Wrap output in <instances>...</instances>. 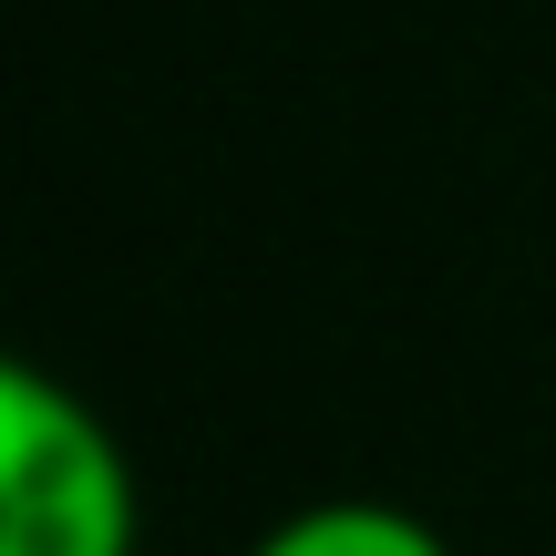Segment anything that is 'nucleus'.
<instances>
[{
	"label": "nucleus",
	"mask_w": 556,
	"mask_h": 556,
	"mask_svg": "<svg viewBox=\"0 0 556 556\" xmlns=\"http://www.w3.org/2000/svg\"><path fill=\"white\" fill-rule=\"evenodd\" d=\"M144 495L124 433L62 371L0 351V556H135Z\"/></svg>",
	"instance_id": "1"
},
{
	"label": "nucleus",
	"mask_w": 556,
	"mask_h": 556,
	"mask_svg": "<svg viewBox=\"0 0 556 556\" xmlns=\"http://www.w3.org/2000/svg\"><path fill=\"white\" fill-rule=\"evenodd\" d=\"M248 556H454V546L392 495H319V505H289Z\"/></svg>",
	"instance_id": "2"
}]
</instances>
